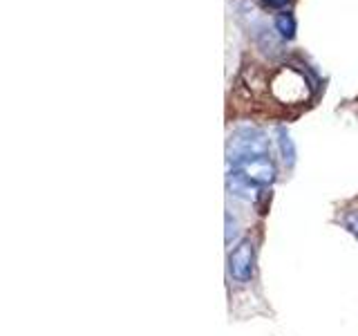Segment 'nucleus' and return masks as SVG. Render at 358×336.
<instances>
[{"label":"nucleus","mask_w":358,"mask_h":336,"mask_svg":"<svg viewBox=\"0 0 358 336\" xmlns=\"http://www.w3.org/2000/svg\"><path fill=\"white\" fill-rule=\"evenodd\" d=\"M266 5L268 7H282V5H287V0H266Z\"/></svg>","instance_id":"20e7f679"},{"label":"nucleus","mask_w":358,"mask_h":336,"mask_svg":"<svg viewBox=\"0 0 358 336\" xmlns=\"http://www.w3.org/2000/svg\"><path fill=\"white\" fill-rule=\"evenodd\" d=\"M347 227H350V229L358 235V213H356V216H354L352 220H347Z\"/></svg>","instance_id":"7ed1b4c3"},{"label":"nucleus","mask_w":358,"mask_h":336,"mask_svg":"<svg viewBox=\"0 0 358 336\" xmlns=\"http://www.w3.org/2000/svg\"><path fill=\"white\" fill-rule=\"evenodd\" d=\"M275 27H278V31L282 34L285 38H294V31H296V22H294V18H291L289 14H282V16H278V20H275Z\"/></svg>","instance_id":"f03ea898"},{"label":"nucleus","mask_w":358,"mask_h":336,"mask_svg":"<svg viewBox=\"0 0 358 336\" xmlns=\"http://www.w3.org/2000/svg\"><path fill=\"white\" fill-rule=\"evenodd\" d=\"M229 269L231 276L238 283H246L253 276V246L251 242H242L235 246V251L229 258Z\"/></svg>","instance_id":"f257e3e1"}]
</instances>
